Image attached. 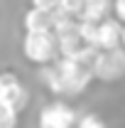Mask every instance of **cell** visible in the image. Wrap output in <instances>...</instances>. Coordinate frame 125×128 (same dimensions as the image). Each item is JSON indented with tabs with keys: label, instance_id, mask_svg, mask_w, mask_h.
<instances>
[{
	"label": "cell",
	"instance_id": "cell-6",
	"mask_svg": "<svg viewBox=\"0 0 125 128\" xmlns=\"http://www.w3.org/2000/svg\"><path fill=\"white\" fill-rule=\"evenodd\" d=\"M123 30L125 25L118 22V20H106L98 25V42H96V49L98 52H113V49L123 47Z\"/></svg>",
	"mask_w": 125,
	"mask_h": 128
},
{
	"label": "cell",
	"instance_id": "cell-7",
	"mask_svg": "<svg viewBox=\"0 0 125 128\" xmlns=\"http://www.w3.org/2000/svg\"><path fill=\"white\" fill-rule=\"evenodd\" d=\"M22 27L25 32H54V12L30 8L22 15Z\"/></svg>",
	"mask_w": 125,
	"mask_h": 128
},
{
	"label": "cell",
	"instance_id": "cell-10",
	"mask_svg": "<svg viewBox=\"0 0 125 128\" xmlns=\"http://www.w3.org/2000/svg\"><path fill=\"white\" fill-rule=\"evenodd\" d=\"M17 116H20V113H17L15 108L0 104V128H17Z\"/></svg>",
	"mask_w": 125,
	"mask_h": 128
},
{
	"label": "cell",
	"instance_id": "cell-14",
	"mask_svg": "<svg viewBox=\"0 0 125 128\" xmlns=\"http://www.w3.org/2000/svg\"><path fill=\"white\" fill-rule=\"evenodd\" d=\"M123 49H125V30H123Z\"/></svg>",
	"mask_w": 125,
	"mask_h": 128
},
{
	"label": "cell",
	"instance_id": "cell-11",
	"mask_svg": "<svg viewBox=\"0 0 125 128\" xmlns=\"http://www.w3.org/2000/svg\"><path fill=\"white\" fill-rule=\"evenodd\" d=\"M76 128H106V123H103V118L96 116V113H83V116L78 118Z\"/></svg>",
	"mask_w": 125,
	"mask_h": 128
},
{
	"label": "cell",
	"instance_id": "cell-2",
	"mask_svg": "<svg viewBox=\"0 0 125 128\" xmlns=\"http://www.w3.org/2000/svg\"><path fill=\"white\" fill-rule=\"evenodd\" d=\"M22 54L25 59L32 64H44L49 66V62H57L59 54V42L54 32H25L22 37Z\"/></svg>",
	"mask_w": 125,
	"mask_h": 128
},
{
	"label": "cell",
	"instance_id": "cell-3",
	"mask_svg": "<svg viewBox=\"0 0 125 128\" xmlns=\"http://www.w3.org/2000/svg\"><path fill=\"white\" fill-rule=\"evenodd\" d=\"M91 69H93V76L98 81H106V84H113V81L123 79L125 76V52L123 49H113V52H98L91 62Z\"/></svg>",
	"mask_w": 125,
	"mask_h": 128
},
{
	"label": "cell",
	"instance_id": "cell-9",
	"mask_svg": "<svg viewBox=\"0 0 125 128\" xmlns=\"http://www.w3.org/2000/svg\"><path fill=\"white\" fill-rule=\"evenodd\" d=\"M83 8H86V0H62L59 12H64V15L71 17V20H81Z\"/></svg>",
	"mask_w": 125,
	"mask_h": 128
},
{
	"label": "cell",
	"instance_id": "cell-1",
	"mask_svg": "<svg viewBox=\"0 0 125 128\" xmlns=\"http://www.w3.org/2000/svg\"><path fill=\"white\" fill-rule=\"evenodd\" d=\"M93 76L91 64L74 62V59H57L54 64H49L42 69V81L47 86V91L57 96H78L88 89Z\"/></svg>",
	"mask_w": 125,
	"mask_h": 128
},
{
	"label": "cell",
	"instance_id": "cell-13",
	"mask_svg": "<svg viewBox=\"0 0 125 128\" xmlns=\"http://www.w3.org/2000/svg\"><path fill=\"white\" fill-rule=\"evenodd\" d=\"M113 10H115V20L125 25V0H113Z\"/></svg>",
	"mask_w": 125,
	"mask_h": 128
},
{
	"label": "cell",
	"instance_id": "cell-12",
	"mask_svg": "<svg viewBox=\"0 0 125 128\" xmlns=\"http://www.w3.org/2000/svg\"><path fill=\"white\" fill-rule=\"evenodd\" d=\"M30 2H32V8L44 10V12H57L59 5H62V0H30Z\"/></svg>",
	"mask_w": 125,
	"mask_h": 128
},
{
	"label": "cell",
	"instance_id": "cell-4",
	"mask_svg": "<svg viewBox=\"0 0 125 128\" xmlns=\"http://www.w3.org/2000/svg\"><path fill=\"white\" fill-rule=\"evenodd\" d=\"M27 101H30V91L25 89L20 76L15 72H2L0 74V104L10 106L20 113V111H25Z\"/></svg>",
	"mask_w": 125,
	"mask_h": 128
},
{
	"label": "cell",
	"instance_id": "cell-8",
	"mask_svg": "<svg viewBox=\"0 0 125 128\" xmlns=\"http://www.w3.org/2000/svg\"><path fill=\"white\" fill-rule=\"evenodd\" d=\"M110 10V0H86V8H83V15L81 22H106V15Z\"/></svg>",
	"mask_w": 125,
	"mask_h": 128
},
{
	"label": "cell",
	"instance_id": "cell-5",
	"mask_svg": "<svg viewBox=\"0 0 125 128\" xmlns=\"http://www.w3.org/2000/svg\"><path fill=\"white\" fill-rule=\"evenodd\" d=\"M78 126L74 106L66 101H52L39 111V128H71Z\"/></svg>",
	"mask_w": 125,
	"mask_h": 128
}]
</instances>
